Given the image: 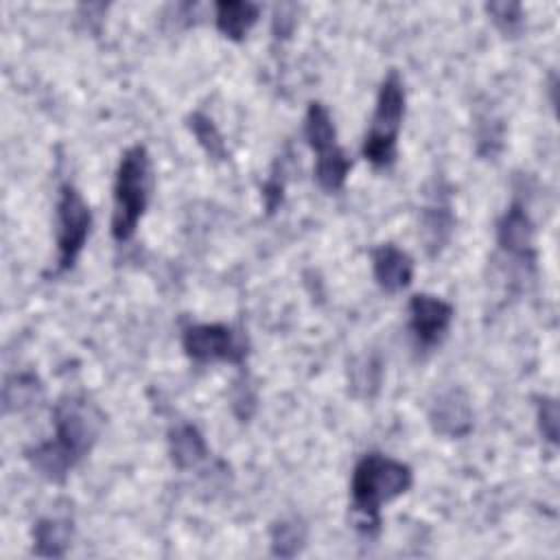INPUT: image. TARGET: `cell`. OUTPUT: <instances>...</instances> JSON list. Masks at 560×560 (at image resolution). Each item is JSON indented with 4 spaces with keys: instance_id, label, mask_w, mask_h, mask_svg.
<instances>
[{
    "instance_id": "cell-19",
    "label": "cell",
    "mask_w": 560,
    "mask_h": 560,
    "mask_svg": "<svg viewBox=\"0 0 560 560\" xmlns=\"http://www.w3.org/2000/svg\"><path fill=\"white\" fill-rule=\"evenodd\" d=\"M538 427L551 444L558 442V402L553 398H542L538 402Z\"/></svg>"
},
{
    "instance_id": "cell-20",
    "label": "cell",
    "mask_w": 560,
    "mask_h": 560,
    "mask_svg": "<svg viewBox=\"0 0 560 560\" xmlns=\"http://www.w3.org/2000/svg\"><path fill=\"white\" fill-rule=\"evenodd\" d=\"M488 13H492L494 22L503 28H512L521 20V4L516 2H494L486 7Z\"/></svg>"
},
{
    "instance_id": "cell-4",
    "label": "cell",
    "mask_w": 560,
    "mask_h": 560,
    "mask_svg": "<svg viewBox=\"0 0 560 560\" xmlns=\"http://www.w3.org/2000/svg\"><path fill=\"white\" fill-rule=\"evenodd\" d=\"M405 118V85L396 70L383 79L376 96V109L363 138V158L374 168H387L396 160V140Z\"/></svg>"
},
{
    "instance_id": "cell-10",
    "label": "cell",
    "mask_w": 560,
    "mask_h": 560,
    "mask_svg": "<svg viewBox=\"0 0 560 560\" xmlns=\"http://www.w3.org/2000/svg\"><path fill=\"white\" fill-rule=\"evenodd\" d=\"M497 241L503 252L516 258H532L534 249V225L529 221V214L525 212L523 203L514 201L503 212L499 225H497Z\"/></svg>"
},
{
    "instance_id": "cell-14",
    "label": "cell",
    "mask_w": 560,
    "mask_h": 560,
    "mask_svg": "<svg viewBox=\"0 0 560 560\" xmlns=\"http://www.w3.org/2000/svg\"><path fill=\"white\" fill-rule=\"evenodd\" d=\"M304 136H306V142L311 144V149L317 155L330 153V151H335L339 147L330 112L326 109L324 103L313 101L308 105L306 116H304Z\"/></svg>"
},
{
    "instance_id": "cell-13",
    "label": "cell",
    "mask_w": 560,
    "mask_h": 560,
    "mask_svg": "<svg viewBox=\"0 0 560 560\" xmlns=\"http://www.w3.org/2000/svg\"><path fill=\"white\" fill-rule=\"evenodd\" d=\"M72 542V521L42 518L33 527V549L37 556L59 558Z\"/></svg>"
},
{
    "instance_id": "cell-3",
    "label": "cell",
    "mask_w": 560,
    "mask_h": 560,
    "mask_svg": "<svg viewBox=\"0 0 560 560\" xmlns=\"http://www.w3.org/2000/svg\"><path fill=\"white\" fill-rule=\"evenodd\" d=\"M151 195V158L144 144L129 147L118 162L114 179L112 236L122 243L136 234Z\"/></svg>"
},
{
    "instance_id": "cell-6",
    "label": "cell",
    "mask_w": 560,
    "mask_h": 560,
    "mask_svg": "<svg viewBox=\"0 0 560 560\" xmlns=\"http://www.w3.org/2000/svg\"><path fill=\"white\" fill-rule=\"evenodd\" d=\"M182 346L195 363H241L247 354V341L225 324H195L184 328Z\"/></svg>"
},
{
    "instance_id": "cell-2",
    "label": "cell",
    "mask_w": 560,
    "mask_h": 560,
    "mask_svg": "<svg viewBox=\"0 0 560 560\" xmlns=\"http://www.w3.org/2000/svg\"><path fill=\"white\" fill-rule=\"evenodd\" d=\"M413 483V472L407 464L381 455L365 453L352 470L350 492L352 510L365 534H376L381 525V505L405 494Z\"/></svg>"
},
{
    "instance_id": "cell-18",
    "label": "cell",
    "mask_w": 560,
    "mask_h": 560,
    "mask_svg": "<svg viewBox=\"0 0 560 560\" xmlns=\"http://www.w3.org/2000/svg\"><path fill=\"white\" fill-rule=\"evenodd\" d=\"M190 129L195 133V138L199 140V144L203 147V151L217 160L225 158V144H223V136L219 133V129L214 127V122L206 116V114H192L190 116Z\"/></svg>"
},
{
    "instance_id": "cell-11",
    "label": "cell",
    "mask_w": 560,
    "mask_h": 560,
    "mask_svg": "<svg viewBox=\"0 0 560 560\" xmlns=\"http://www.w3.org/2000/svg\"><path fill=\"white\" fill-rule=\"evenodd\" d=\"M260 7L249 0H221L214 4V22L228 39L241 42L256 24Z\"/></svg>"
},
{
    "instance_id": "cell-12",
    "label": "cell",
    "mask_w": 560,
    "mask_h": 560,
    "mask_svg": "<svg viewBox=\"0 0 560 560\" xmlns=\"http://www.w3.org/2000/svg\"><path fill=\"white\" fill-rule=\"evenodd\" d=\"M168 448H171V459L177 468L186 470L197 464H201L208 455V446L203 435L199 433L197 427L192 424H177L171 435H168Z\"/></svg>"
},
{
    "instance_id": "cell-1",
    "label": "cell",
    "mask_w": 560,
    "mask_h": 560,
    "mask_svg": "<svg viewBox=\"0 0 560 560\" xmlns=\"http://www.w3.org/2000/svg\"><path fill=\"white\" fill-rule=\"evenodd\" d=\"M103 422L105 416L92 400L85 396H63L52 411V440L26 451L31 466L50 481H63L92 451Z\"/></svg>"
},
{
    "instance_id": "cell-16",
    "label": "cell",
    "mask_w": 560,
    "mask_h": 560,
    "mask_svg": "<svg viewBox=\"0 0 560 560\" xmlns=\"http://www.w3.org/2000/svg\"><path fill=\"white\" fill-rule=\"evenodd\" d=\"M304 538H306V529L302 523L280 521L271 529V549L276 556L291 558L300 551V547L304 545Z\"/></svg>"
},
{
    "instance_id": "cell-5",
    "label": "cell",
    "mask_w": 560,
    "mask_h": 560,
    "mask_svg": "<svg viewBox=\"0 0 560 560\" xmlns=\"http://www.w3.org/2000/svg\"><path fill=\"white\" fill-rule=\"evenodd\" d=\"M92 228V212L72 184H61L57 199V271L74 267Z\"/></svg>"
},
{
    "instance_id": "cell-15",
    "label": "cell",
    "mask_w": 560,
    "mask_h": 560,
    "mask_svg": "<svg viewBox=\"0 0 560 560\" xmlns=\"http://www.w3.org/2000/svg\"><path fill=\"white\" fill-rule=\"evenodd\" d=\"M352 162L346 158V153L337 147L335 151L326 155H317L315 164V179L326 192H335L346 184V177L350 173Z\"/></svg>"
},
{
    "instance_id": "cell-7",
    "label": "cell",
    "mask_w": 560,
    "mask_h": 560,
    "mask_svg": "<svg viewBox=\"0 0 560 560\" xmlns=\"http://www.w3.org/2000/svg\"><path fill=\"white\" fill-rule=\"evenodd\" d=\"M453 304L438 295L429 293H416L409 300V330L416 339V343L424 350L438 346L451 322H453Z\"/></svg>"
},
{
    "instance_id": "cell-9",
    "label": "cell",
    "mask_w": 560,
    "mask_h": 560,
    "mask_svg": "<svg viewBox=\"0 0 560 560\" xmlns=\"http://www.w3.org/2000/svg\"><path fill=\"white\" fill-rule=\"evenodd\" d=\"M431 427L435 433L446 438H462L472 427V411L468 405V396L462 389L444 392L431 407Z\"/></svg>"
},
{
    "instance_id": "cell-8",
    "label": "cell",
    "mask_w": 560,
    "mask_h": 560,
    "mask_svg": "<svg viewBox=\"0 0 560 560\" xmlns=\"http://www.w3.org/2000/svg\"><path fill=\"white\" fill-rule=\"evenodd\" d=\"M372 271L385 293H398L407 289L413 278V260L394 243H383L372 249Z\"/></svg>"
},
{
    "instance_id": "cell-17",
    "label": "cell",
    "mask_w": 560,
    "mask_h": 560,
    "mask_svg": "<svg viewBox=\"0 0 560 560\" xmlns=\"http://www.w3.org/2000/svg\"><path fill=\"white\" fill-rule=\"evenodd\" d=\"M39 389V383L35 376L31 374H15L11 378H7L4 383V411H11V409H22L24 405L33 402L35 398V392Z\"/></svg>"
}]
</instances>
